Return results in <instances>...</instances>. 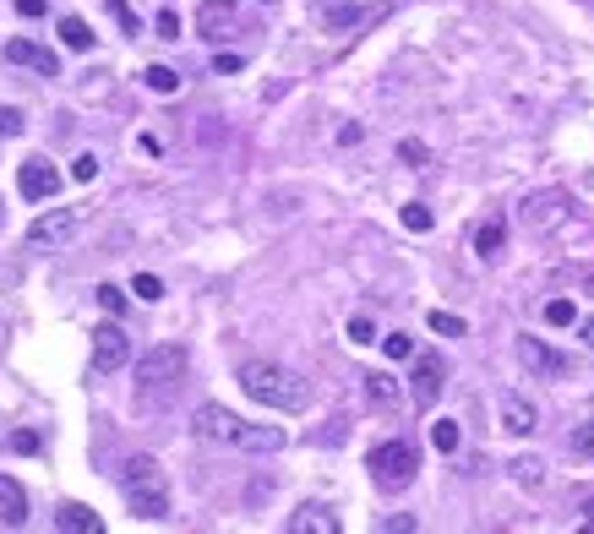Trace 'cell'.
<instances>
[{
    "label": "cell",
    "mask_w": 594,
    "mask_h": 534,
    "mask_svg": "<svg viewBox=\"0 0 594 534\" xmlns=\"http://www.w3.org/2000/svg\"><path fill=\"white\" fill-rule=\"evenodd\" d=\"M235 382H240V393H246L251 404L278 409V415H300V409L311 404V382H306L300 371H289V366H273V360H246V366L235 371Z\"/></svg>",
    "instance_id": "cell-1"
},
{
    "label": "cell",
    "mask_w": 594,
    "mask_h": 534,
    "mask_svg": "<svg viewBox=\"0 0 594 534\" xmlns=\"http://www.w3.org/2000/svg\"><path fill=\"white\" fill-rule=\"evenodd\" d=\"M120 497L136 519H169V480L153 458H126L120 464Z\"/></svg>",
    "instance_id": "cell-2"
},
{
    "label": "cell",
    "mask_w": 594,
    "mask_h": 534,
    "mask_svg": "<svg viewBox=\"0 0 594 534\" xmlns=\"http://www.w3.org/2000/svg\"><path fill=\"white\" fill-rule=\"evenodd\" d=\"M366 469H371V480H377V491H409V480H415V469H420V453L404 442V437H388V442H377L371 453H366Z\"/></svg>",
    "instance_id": "cell-3"
},
{
    "label": "cell",
    "mask_w": 594,
    "mask_h": 534,
    "mask_svg": "<svg viewBox=\"0 0 594 534\" xmlns=\"http://www.w3.org/2000/svg\"><path fill=\"white\" fill-rule=\"evenodd\" d=\"M186 344H153L142 360H136V388L142 393H164V388H175L180 377H186Z\"/></svg>",
    "instance_id": "cell-4"
},
{
    "label": "cell",
    "mask_w": 594,
    "mask_h": 534,
    "mask_svg": "<svg viewBox=\"0 0 594 534\" xmlns=\"http://www.w3.org/2000/svg\"><path fill=\"white\" fill-rule=\"evenodd\" d=\"M191 431H196L202 442H213V448H240V453H246V437H251V426H246L240 415H229L224 404H196Z\"/></svg>",
    "instance_id": "cell-5"
},
{
    "label": "cell",
    "mask_w": 594,
    "mask_h": 534,
    "mask_svg": "<svg viewBox=\"0 0 594 534\" xmlns=\"http://www.w3.org/2000/svg\"><path fill=\"white\" fill-rule=\"evenodd\" d=\"M71 235H76V213H71V207L38 213V218L27 224V246H33V251H60Z\"/></svg>",
    "instance_id": "cell-6"
},
{
    "label": "cell",
    "mask_w": 594,
    "mask_h": 534,
    "mask_svg": "<svg viewBox=\"0 0 594 534\" xmlns=\"http://www.w3.org/2000/svg\"><path fill=\"white\" fill-rule=\"evenodd\" d=\"M126 360H131V338H126V333H120V322L109 317L104 327H93V371H98V377H109V371H120Z\"/></svg>",
    "instance_id": "cell-7"
},
{
    "label": "cell",
    "mask_w": 594,
    "mask_h": 534,
    "mask_svg": "<svg viewBox=\"0 0 594 534\" xmlns=\"http://www.w3.org/2000/svg\"><path fill=\"white\" fill-rule=\"evenodd\" d=\"M442 382H448L442 355H415V371H409V404H415V409H431V404L442 398Z\"/></svg>",
    "instance_id": "cell-8"
},
{
    "label": "cell",
    "mask_w": 594,
    "mask_h": 534,
    "mask_svg": "<svg viewBox=\"0 0 594 534\" xmlns=\"http://www.w3.org/2000/svg\"><path fill=\"white\" fill-rule=\"evenodd\" d=\"M518 360H524V371H529V377H546V382L568 377V355H557V349H551V344H540V338H518Z\"/></svg>",
    "instance_id": "cell-9"
},
{
    "label": "cell",
    "mask_w": 594,
    "mask_h": 534,
    "mask_svg": "<svg viewBox=\"0 0 594 534\" xmlns=\"http://www.w3.org/2000/svg\"><path fill=\"white\" fill-rule=\"evenodd\" d=\"M16 191H22L27 202H44V196L60 191V175L49 169V158H22V169H16Z\"/></svg>",
    "instance_id": "cell-10"
},
{
    "label": "cell",
    "mask_w": 594,
    "mask_h": 534,
    "mask_svg": "<svg viewBox=\"0 0 594 534\" xmlns=\"http://www.w3.org/2000/svg\"><path fill=\"white\" fill-rule=\"evenodd\" d=\"M497 426H502L508 437H529V431L540 426V415H535V404H529L524 393H502V398H497Z\"/></svg>",
    "instance_id": "cell-11"
},
{
    "label": "cell",
    "mask_w": 594,
    "mask_h": 534,
    "mask_svg": "<svg viewBox=\"0 0 594 534\" xmlns=\"http://www.w3.org/2000/svg\"><path fill=\"white\" fill-rule=\"evenodd\" d=\"M5 65H27V71H38V76H60L55 49H44V44H33V38H11V44H5Z\"/></svg>",
    "instance_id": "cell-12"
},
{
    "label": "cell",
    "mask_w": 594,
    "mask_h": 534,
    "mask_svg": "<svg viewBox=\"0 0 594 534\" xmlns=\"http://www.w3.org/2000/svg\"><path fill=\"white\" fill-rule=\"evenodd\" d=\"M518 218H524L529 229H551V224L562 218V191H546V196H529V202L518 207Z\"/></svg>",
    "instance_id": "cell-13"
},
{
    "label": "cell",
    "mask_w": 594,
    "mask_h": 534,
    "mask_svg": "<svg viewBox=\"0 0 594 534\" xmlns=\"http://www.w3.org/2000/svg\"><path fill=\"white\" fill-rule=\"evenodd\" d=\"M338 513H327V508H317V502H306L295 519H289V534H338Z\"/></svg>",
    "instance_id": "cell-14"
},
{
    "label": "cell",
    "mask_w": 594,
    "mask_h": 534,
    "mask_svg": "<svg viewBox=\"0 0 594 534\" xmlns=\"http://www.w3.org/2000/svg\"><path fill=\"white\" fill-rule=\"evenodd\" d=\"M55 529H65V534H98V529H104V519H98L93 508H82V502H65V508L55 513Z\"/></svg>",
    "instance_id": "cell-15"
},
{
    "label": "cell",
    "mask_w": 594,
    "mask_h": 534,
    "mask_svg": "<svg viewBox=\"0 0 594 534\" xmlns=\"http://www.w3.org/2000/svg\"><path fill=\"white\" fill-rule=\"evenodd\" d=\"M0 519L16 529V524H27V491L11 480V475H0Z\"/></svg>",
    "instance_id": "cell-16"
},
{
    "label": "cell",
    "mask_w": 594,
    "mask_h": 534,
    "mask_svg": "<svg viewBox=\"0 0 594 534\" xmlns=\"http://www.w3.org/2000/svg\"><path fill=\"white\" fill-rule=\"evenodd\" d=\"M360 388H366V404H377V409H393V404H398V382H393L388 371H366Z\"/></svg>",
    "instance_id": "cell-17"
},
{
    "label": "cell",
    "mask_w": 594,
    "mask_h": 534,
    "mask_svg": "<svg viewBox=\"0 0 594 534\" xmlns=\"http://www.w3.org/2000/svg\"><path fill=\"white\" fill-rule=\"evenodd\" d=\"M502 246H508V224H502V218H486V224L475 229V257L491 262V257H502Z\"/></svg>",
    "instance_id": "cell-18"
},
{
    "label": "cell",
    "mask_w": 594,
    "mask_h": 534,
    "mask_svg": "<svg viewBox=\"0 0 594 534\" xmlns=\"http://www.w3.org/2000/svg\"><path fill=\"white\" fill-rule=\"evenodd\" d=\"M229 16H235V0H202V11H196V27L213 38V33L229 22Z\"/></svg>",
    "instance_id": "cell-19"
},
{
    "label": "cell",
    "mask_w": 594,
    "mask_h": 534,
    "mask_svg": "<svg viewBox=\"0 0 594 534\" xmlns=\"http://www.w3.org/2000/svg\"><path fill=\"white\" fill-rule=\"evenodd\" d=\"M60 44H65V49H93V27H87L82 16H65V22H60Z\"/></svg>",
    "instance_id": "cell-20"
},
{
    "label": "cell",
    "mask_w": 594,
    "mask_h": 534,
    "mask_svg": "<svg viewBox=\"0 0 594 534\" xmlns=\"http://www.w3.org/2000/svg\"><path fill=\"white\" fill-rule=\"evenodd\" d=\"M508 469H513V480H518L524 491H535V486H546V464H540V458H513Z\"/></svg>",
    "instance_id": "cell-21"
},
{
    "label": "cell",
    "mask_w": 594,
    "mask_h": 534,
    "mask_svg": "<svg viewBox=\"0 0 594 534\" xmlns=\"http://www.w3.org/2000/svg\"><path fill=\"white\" fill-rule=\"evenodd\" d=\"M458 442H464L458 420H437V426H431V448H437V453H458Z\"/></svg>",
    "instance_id": "cell-22"
},
{
    "label": "cell",
    "mask_w": 594,
    "mask_h": 534,
    "mask_svg": "<svg viewBox=\"0 0 594 534\" xmlns=\"http://www.w3.org/2000/svg\"><path fill=\"white\" fill-rule=\"evenodd\" d=\"M142 82H147L153 93H180V71H169V65H147Z\"/></svg>",
    "instance_id": "cell-23"
},
{
    "label": "cell",
    "mask_w": 594,
    "mask_h": 534,
    "mask_svg": "<svg viewBox=\"0 0 594 534\" xmlns=\"http://www.w3.org/2000/svg\"><path fill=\"white\" fill-rule=\"evenodd\" d=\"M426 322H431V333H442V338H464V333H469V322L453 317V311H431Z\"/></svg>",
    "instance_id": "cell-24"
},
{
    "label": "cell",
    "mask_w": 594,
    "mask_h": 534,
    "mask_svg": "<svg viewBox=\"0 0 594 534\" xmlns=\"http://www.w3.org/2000/svg\"><path fill=\"white\" fill-rule=\"evenodd\" d=\"M382 355H388V360H415V338H409V333H388V338H382Z\"/></svg>",
    "instance_id": "cell-25"
},
{
    "label": "cell",
    "mask_w": 594,
    "mask_h": 534,
    "mask_svg": "<svg viewBox=\"0 0 594 534\" xmlns=\"http://www.w3.org/2000/svg\"><path fill=\"white\" fill-rule=\"evenodd\" d=\"M398 158H404L409 169H426V164H431V153H426V142H415V136H404V142H398Z\"/></svg>",
    "instance_id": "cell-26"
},
{
    "label": "cell",
    "mask_w": 594,
    "mask_h": 534,
    "mask_svg": "<svg viewBox=\"0 0 594 534\" xmlns=\"http://www.w3.org/2000/svg\"><path fill=\"white\" fill-rule=\"evenodd\" d=\"M431 224H437V218H431V207H426V202H409V207H404V229H415V235H426Z\"/></svg>",
    "instance_id": "cell-27"
},
{
    "label": "cell",
    "mask_w": 594,
    "mask_h": 534,
    "mask_svg": "<svg viewBox=\"0 0 594 534\" xmlns=\"http://www.w3.org/2000/svg\"><path fill=\"white\" fill-rule=\"evenodd\" d=\"M546 322H551V327H573V322H579V306H573V300H551V306H546Z\"/></svg>",
    "instance_id": "cell-28"
},
{
    "label": "cell",
    "mask_w": 594,
    "mask_h": 534,
    "mask_svg": "<svg viewBox=\"0 0 594 534\" xmlns=\"http://www.w3.org/2000/svg\"><path fill=\"white\" fill-rule=\"evenodd\" d=\"M568 448H573L579 458H594V420H584V426H573V437H568Z\"/></svg>",
    "instance_id": "cell-29"
},
{
    "label": "cell",
    "mask_w": 594,
    "mask_h": 534,
    "mask_svg": "<svg viewBox=\"0 0 594 534\" xmlns=\"http://www.w3.org/2000/svg\"><path fill=\"white\" fill-rule=\"evenodd\" d=\"M93 295H98V306H104L109 317H120V311H126V289H115V284H98Z\"/></svg>",
    "instance_id": "cell-30"
},
{
    "label": "cell",
    "mask_w": 594,
    "mask_h": 534,
    "mask_svg": "<svg viewBox=\"0 0 594 534\" xmlns=\"http://www.w3.org/2000/svg\"><path fill=\"white\" fill-rule=\"evenodd\" d=\"M131 295H136V300H164V284H158L153 273H136V284H131Z\"/></svg>",
    "instance_id": "cell-31"
},
{
    "label": "cell",
    "mask_w": 594,
    "mask_h": 534,
    "mask_svg": "<svg viewBox=\"0 0 594 534\" xmlns=\"http://www.w3.org/2000/svg\"><path fill=\"white\" fill-rule=\"evenodd\" d=\"M349 344H360V349H366V344H382L377 327H371V317H355V322H349Z\"/></svg>",
    "instance_id": "cell-32"
},
{
    "label": "cell",
    "mask_w": 594,
    "mask_h": 534,
    "mask_svg": "<svg viewBox=\"0 0 594 534\" xmlns=\"http://www.w3.org/2000/svg\"><path fill=\"white\" fill-rule=\"evenodd\" d=\"M71 180H82V186H87V180H98V158H93V153H82V158L71 164Z\"/></svg>",
    "instance_id": "cell-33"
},
{
    "label": "cell",
    "mask_w": 594,
    "mask_h": 534,
    "mask_svg": "<svg viewBox=\"0 0 594 534\" xmlns=\"http://www.w3.org/2000/svg\"><path fill=\"white\" fill-rule=\"evenodd\" d=\"M38 448H44L38 431H11V453H38Z\"/></svg>",
    "instance_id": "cell-34"
},
{
    "label": "cell",
    "mask_w": 594,
    "mask_h": 534,
    "mask_svg": "<svg viewBox=\"0 0 594 534\" xmlns=\"http://www.w3.org/2000/svg\"><path fill=\"white\" fill-rule=\"evenodd\" d=\"M158 38H180V16H175L169 5L158 11Z\"/></svg>",
    "instance_id": "cell-35"
},
{
    "label": "cell",
    "mask_w": 594,
    "mask_h": 534,
    "mask_svg": "<svg viewBox=\"0 0 594 534\" xmlns=\"http://www.w3.org/2000/svg\"><path fill=\"white\" fill-rule=\"evenodd\" d=\"M0 136H22V115L0 104Z\"/></svg>",
    "instance_id": "cell-36"
},
{
    "label": "cell",
    "mask_w": 594,
    "mask_h": 534,
    "mask_svg": "<svg viewBox=\"0 0 594 534\" xmlns=\"http://www.w3.org/2000/svg\"><path fill=\"white\" fill-rule=\"evenodd\" d=\"M246 65V55H213V71L224 76V71H240Z\"/></svg>",
    "instance_id": "cell-37"
},
{
    "label": "cell",
    "mask_w": 594,
    "mask_h": 534,
    "mask_svg": "<svg viewBox=\"0 0 594 534\" xmlns=\"http://www.w3.org/2000/svg\"><path fill=\"white\" fill-rule=\"evenodd\" d=\"M109 11L120 16V27H126V33H136V16H131V5H126V0H109Z\"/></svg>",
    "instance_id": "cell-38"
},
{
    "label": "cell",
    "mask_w": 594,
    "mask_h": 534,
    "mask_svg": "<svg viewBox=\"0 0 594 534\" xmlns=\"http://www.w3.org/2000/svg\"><path fill=\"white\" fill-rule=\"evenodd\" d=\"M16 11L22 16H44V0H16Z\"/></svg>",
    "instance_id": "cell-39"
},
{
    "label": "cell",
    "mask_w": 594,
    "mask_h": 534,
    "mask_svg": "<svg viewBox=\"0 0 594 534\" xmlns=\"http://www.w3.org/2000/svg\"><path fill=\"white\" fill-rule=\"evenodd\" d=\"M584 529H594V497L584 502Z\"/></svg>",
    "instance_id": "cell-40"
},
{
    "label": "cell",
    "mask_w": 594,
    "mask_h": 534,
    "mask_svg": "<svg viewBox=\"0 0 594 534\" xmlns=\"http://www.w3.org/2000/svg\"><path fill=\"white\" fill-rule=\"evenodd\" d=\"M579 333H584V344H589V349H594V317H589V322H584V327H579Z\"/></svg>",
    "instance_id": "cell-41"
},
{
    "label": "cell",
    "mask_w": 594,
    "mask_h": 534,
    "mask_svg": "<svg viewBox=\"0 0 594 534\" xmlns=\"http://www.w3.org/2000/svg\"><path fill=\"white\" fill-rule=\"evenodd\" d=\"M584 289H589V295H594V273H589V278H584Z\"/></svg>",
    "instance_id": "cell-42"
}]
</instances>
